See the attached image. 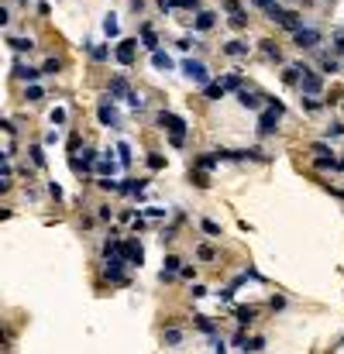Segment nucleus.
<instances>
[{"label": "nucleus", "instance_id": "obj_5", "mask_svg": "<svg viewBox=\"0 0 344 354\" xmlns=\"http://www.w3.org/2000/svg\"><path fill=\"white\" fill-rule=\"evenodd\" d=\"M320 86H323L320 72H313V69L303 66V76H299V90L307 93V96H317V93H320Z\"/></svg>", "mask_w": 344, "mask_h": 354}, {"label": "nucleus", "instance_id": "obj_3", "mask_svg": "<svg viewBox=\"0 0 344 354\" xmlns=\"http://www.w3.org/2000/svg\"><path fill=\"white\" fill-rule=\"evenodd\" d=\"M124 265H127V258L121 251L107 254V262H103V275H107L110 282H124Z\"/></svg>", "mask_w": 344, "mask_h": 354}, {"label": "nucleus", "instance_id": "obj_33", "mask_svg": "<svg viewBox=\"0 0 344 354\" xmlns=\"http://www.w3.org/2000/svg\"><path fill=\"white\" fill-rule=\"evenodd\" d=\"M327 137H344V124H337V121H334V124L327 127Z\"/></svg>", "mask_w": 344, "mask_h": 354}, {"label": "nucleus", "instance_id": "obj_7", "mask_svg": "<svg viewBox=\"0 0 344 354\" xmlns=\"http://www.w3.org/2000/svg\"><path fill=\"white\" fill-rule=\"evenodd\" d=\"M135 45H138V42H131V38L117 42V48H114V58L121 62V66H131V62H135Z\"/></svg>", "mask_w": 344, "mask_h": 354}, {"label": "nucleus", "instance_id": "obj_31", "mask_svg": "<svg viewBox=\"0 0 344 354\" xmlns=\"http://www.w3.org/2000/svg\"><path fill=\"white\" fill-rule=\"evenodd\" d=\"M103 31L110 34V38H114V34H117V17H114V14H110V17L103 21Z\"/></svg>", "mask_w": 344, "mask_h": 354}, {"label": "nucleus", "instance_id": "obj_29", "mask_svg": "<svg viewBox=\"0 0 344 354\" xmlns=\"http://www.w3.org/2000/svg\"><path fill=\"white\" fill-rule=\"evenodd\" d=\"M31 162H34V165H45V151H42V145H34V148H31Z\"/></svg>", "mask_w": 344, "mask_h": 354}, {"label": "nucleus", "instance_id": "obj_14", "mask_svg": "<svg viewBox=\"0 0 344 354\" xmlns=\"http://www.w3.org/2000/svg\"><path fill=\"white\" fill-rule=\"evenodd\" d=\"M151 66H155V69H165V72H169V69H172V58L165 55V52H159V48H155V52H151Z\"/></svg>", "mask_w": 344, "mask_h": 354}, {"label": "nucleus", "instance_id": "obj_38", "mask_svg": "<svg viewBox=\"0 0 344 354\" xmlns=\"http://www.w3.org/2000/svg\"><path fill=\"white\" fill-rule=\"evenodd\" d=\"M42 72H45V76H48V72H59V58H48L45 66H42Z\"/></svg>", "mask_w": 344, "mask_h": 354}, {"label": "nucleus", "instance_id": "obj_32", "mask_svg": "<svg viewBox=\"0 0 344 354\" xmlns=\"http://www.w3.org/2000/svg\"><path fill=\"white\" fill-rule=\"evenodd\" d=\"M117 151H121V162H131V145H127V141H121V145H117Z\"/></svg>", "mask_w": 344, "mask_h": 354}, {"label": "nucleus", "instance_id": "obj_35", "mask_svg": "<svg viewBox=\"0 0 344 354\" xmlns=\"http://www.w3.org/2000/svg\"><path fill=\"white\" fill-rule=\"evenodd\" d=\"M52 124H66V110H62V107L52 110Z\"/></svg>", "mask_w": 344, "mask_h": 354}, {"label": "nucleus", "instance_id": "obj_19", "mask_svg": "<svg viewBox=\"0 0 344 354\" xmlns=\"http://www.w3.org/2000/svg\"><path fill=\"white\" fill-rule=\"evenodd\" d=\"M262 55L269 58V62H282V55H279V48H275V42H262Z\"/></svg>", "mask_w": 344, "mask_h": 354}, {"label": "nucleus", "instance_id": "obj_40", "mask_svg": "<svg viewBox=\"0 0 344 354\" xmlns=\"http://www.w3.org/2000/svg\"><path fill=\"white\" fill-rule=\"evenodd\" d=\"M313 155H331V148H327L323 141H313Z\"/></svg>", "mask_w": 344, "mask_h": 354}, {"label": "nucleus", "instance_id": "obj_11", "mask_svg": "<svg viewBox=\"0 0 344 354\" xmlns=\"http://www.w3.org/2000/svg\"><path fill=\"white\" fill-rule=\"evenodd\" d=\"M121 254L127 258V265H141V262H145V251H141V244H121Z\"/></svg>", "mask_w": 344, "mask_h": 354}, {"label": "nucleus", "instance_id": "obj_43", "mask_svg": "<svg viewBox=\"0 0 344 354\" xmlns=\"http://www.w3.org/2000/svg\"><path fill=\"white\" fill-rule=\"evenodd\" d=\"M203 230H206V234H220V227L214 224V220H203Z\"/></svg>", "mask_w": 344, "mask_h": 354}, {"label": "nucleus", "instance_id": "obj_45", "mask_svg": "<svg viewBox=\"0 0 344 354\" xmlns=\"http://www.w3.org/2000/svg\"><path fill=\"white\" fill-rule=\"evenodd\" d=\"M323 72H337V62H334V58H323Z\"/></svg>", "mask_w": 344, "mask_h": 354}, {"label": "nucleus", "instance_id": "obj_15", "mask_svg": "<svg viewBox=\"0 0 344 354\" xmlns=\"http://www.w3.org/2000/svg\"><path fill=\"white\" fill-rule=\"evenodd\" d=\"M110 96H124V100H131L135 93L127 90V83H124V80H114V83H110Z\"/></svg>", "mask_w": 344, "mask_h": 354}, {"label": "nucleus", "instance_id": "obj_27", "mask_svg": "<svg viewBox=\"0 0 344 354\" xmlns=\"http://www.w3.org/2000/svg\"><path fill=\"white\" fill-rule=\"evenodd\" d=\"M172 7H186V11H196L200 7V0H169Z\"/></svg>", "mask_w": 344, "mask_h": 354}, {"label": "nucleus", "instance_id": "obj_34", "mask_svg": "<svg viewBox=\"0 0 344 354\" xmlns=\"http://www.w3.org/2000/svg\"><path fill=\"white\" fill-rule=\"evenodd\" d=\"M196 327H200L203 333H214V323L206 320V317H196Z\"/></svg>", "mask_w": 344, "mask_h": 354}, {"label": "nucleus", "instance_id": "obj_49", "mask_svg": "<svg viewBox=\"0 0 344 354\" xmlns=\"http://www.w3.org/2000/svg\"><path fill=\"white\" fill-rule=\"evenodd\" d=\"M255 4H258V7H265V11H269V7H272L275 0H255Z\"/></svg>", "mask_w": 344, "mask_h": 354}, {"label": "nucleus", "instance_id": "obj_4", "mask_svg": "<svg viewBox=\"0 0 344 354\" xmlns=\"http://www.w3.org/2000/svg\"><path fill=\"white\" fill-rule=\"evenodd\" d=\"M183 72H186V80H193L196 86H206V83H210V69H206L203 62H193V58H186V62H183Z\"/></svg>", "mask_w": 344, "mask_h": 354}, {"label": "nucleus", "instance_id": "obj_28", "mask_svg": "<svg viewBox=\"0 0 344 354\" xmlns=\"http://www.w3.org/2000/svg\"><path fill=\"white\" fill-rule=\"evenodd\" d=\"M127 107H131V110H145V96H141V93H135V96L127 100Z\"/></svg>", "mask_w": 344, "mask_h": 354}, {"label": "nucleus", "instance_id": "obj_41", "mask_svg": "<svg viewBox=\"0 0 344 354\" xmlns=\"http://www.w3.org/2000/svg\"><path fill=\"white\" fill-rule=\"evenodd\" d=\"M224 86H227V90H238V86H241V76H227V80H224Z\"/></svg>", "mask_w": 344, "mask_h": 354}, {"label": "nucleus", "instance_id": "obj_21", "mask_svg": "<svg viewBox=\"0 0 344 354\" xmlns=\"http://www.w3.org/2000/svg\"><path fill=\"white\" fill-rule=\"evenodd\" d=\"M141 42L148 52H155V31H151V24H141Z\"/></svg>", "mask_w": 344, "mask_h": 354}, {"label": "nucleus", "instance_id": "obj_1", "mask_svg": "<svg viewBox=\"0 0 344 354\" xmlns=\"http://www.w3.org/2000/svg\"><path fill=\"white\" fill-rule=\"evenodd\" d=\"M159 124L172 134V145H183V137H186V121H183L179 114H172V110H159Z\"/></svg>", "mask_w": 344, "mask_h": 354}, {"label": "nucleus", "instance_id": "obj_48", "mask_svg": "<svg viewBox=\"0 0 344 354\" xmlns=\"http://www.w3.org/2000/svg\"><path fill=\"white\" fill-rule=\"evenodd\" d=\"M334 48H337V52H344V34H337V42H334Z\"/></svg>", "mask_w": 344, "mask_h": 354}, {"label": "nucleus", "instance_id": "obj_39", "mask_svg": "<svg viewBox=\"0 0 344 354\" xmlns=\"http://www.w3.org/2000/svg\"><path fill=\"white\" fill-rule=\"evenodd\" d=\"M28 100H42V86H34V83H31V86H28Z\"/></svg>", "mask_w": 344, "mask_h": 354}, {"label": "nucleus", "instance_id": "obj_50", "mask_svg": "<svg viewBox=\"0 0 344 354\" xmlns=\"http://www.w3.org/2000/svg\"><path fill=\"white\" fill-rule=\"evenodd\" d=\"M337 169H344V159H337Z\"/></svg>", "mask_w": 344, "mask_h": 354}, {"label": "nucleus", "instance_id": "obj_47", "mask_svg": "<svg viewBox=\"0 0 344 354\" xmlns=\"http://www.w3.org/2000/svg\"><path fill=\"white\" fill-rule=\"evenodd\" d=\"M200 258H203V262H210V258H214V248H206V244H203V248H200Z\"/></svg>", "mask_w": 344, "mask_h": 354}, {"label": "nucleus", "instance_id": "obj_42", "mask_svg": "<svg viewBox=\"0 0 344 354\" xmlns=\"http://www.w3.org/2000/svg\"><path fill=\"white\" fill-rule=\"evenodd\" d=\"M148 165H151V169H162V165H165V159H162V155H148Z\"/></svg>", "mask_w": 344, "mask_h": 354}, {"label": "nucleus", "instance_id": "obj_24", "mask_svg": "<svg viewBox=\"0 0 344 354\" xmlns=\"http://www.w3.org/2000/svg\"><path fill=\"white\" fill-rule=\"evenodd\" d=\"M86 48H90V55L97 58V62H103V58H110V52H107L103 45H86Z\"/></svg>", "mask_w": 344, "mask_h": 354}, {"label": "nucleus", "instance_id": "obj_8", "mask_svg": "<svg viewBox=\"0 0 344 354\" xmlns=\"http://www.w3.org/2000/svg\"><path fill=\"white\" fill-rule=\"evenodd\" d=\"M97 117H100V124H103V127H121V117H117V110L110 107V103H100Z\"/></svg>", "mask_w": 344, "mask_h": 354}, {"label": "nucleus", "instance_id": "obj_20", "mask_svg": "<svg viewBox=\"0 0 344 354\" xmlns=\"http://www.w3.org/2000/svg\"><path fill=\"white\" fill-rule=\"evenodd\" d=\"M217 162H220L217 151H206V155H200V159H196V165H200V169H214Z\"/></svg>", "mask_w": 344, "mask_h": 354}, {"label": "nucleus", "instance_id": "obj_17", "mask_svg": "<svg viewBox=\"0 0 344 354\" xmlns=\"http://www.w3.org/2000/svg\"><path fill=\"white\" fill-rule=\"evenodd\" d=\"M7 45H11L14 52H31L34 42H31V38H7Z\"/></svg>", "mask_w": 344, "mask_h": 354}, {"label": "nucleus", "instance_id": "obj_44", "mask_svg": "<svg viewBox=\"0 0 344 354\" xmlns=\"http://www.w3.org/2000/svg\"><path fill=\"white\" fill-rule=\"evenodd\" d=\"M48 193L55 196V200H62V186H59V183H48Z\"/></svg>", "mask_w": 344, "mask_h": 354}, {"label": "nucleus", "instance_id": "obj_18", "mask_svg": "<svg viewBox=\"0 0 344 354\" xmlns=\"http://www.w3.org/2000/svg\"><path fill=\"white\" fill-rule=\"evenodd\" d=\"M224 52H227V55H234V58H241V55H248V45H244V42H227V45H224Z\"/></svg>", "mask_w": 344, "mask_h": 354}, {"label": "nucleus", "instance_id": "obj_6", "mask_svg": "<svg viewBox=\"0 0 344 354\" xmlns=\"http://www.w3.org/2000/svg\"><path fill=\"white\" fill-rule=\"evenodd\" d=\"M293 38H296L299 48H317L320 45V31H313V28H299V31H293Z\"/></svg>", "mask_w": 344, "mask_h": 354}, {"label": "nucleus", "instance_id": "obj_12", "mask_svg": "<svg viewBox=\"0 0 344 354\" xmlns=\"http://www.w3.org/2000/svg\"><path fill=\"white\" fill-rule=\"evenodd\" d=\"M279 24H282L286 31H299V28H303V17H299L296 11H286V14H282V21H279Z\"/></svg>", "mask_w": 344, "mask_h": 354}, {"label": "nucleus", "instance_id": "obj_36", "mask_svg": "<svg viewBox=\"0 0 344 354\" xmlns=\"http://www.w3.org/2000/svg\"><path fill=\"white\" fill-rule=\"evenodd\" d=\"M244 351H265V341H262V337H255V341H248Z\"/></svg>", "mask_w": 344, "mask_h": 354}, {"label": "nucleus", "instance_id": "obj_22", "mask_svg": "<svg viewBox=\"0 0 344 354\" xmlns=\"http://www.w3.org/2000/svg\"><path fill=\"white\" fill-rule=\"evenodd\" d=\"M196 28H200V31L214 28V14H210V11H200V14H196Z\"/></svg>", "mask_w": 344, "mask_h": 354}, {"label": "nucleus", "instance_id": "obj_16", "mask_svg": "<svg viewBox=\"0 0 344 354\" xmlns=\"http://www.w3.org/2000/svg\"><path fill=\"white\" fill-rule=\"evenodd\" d=\"M203 90H206V96H210V100H220V96L227 93V86H224V80H220V83H206Z\"/></svg>", "mask_w": 344, "mask_h": 354}, {"label": "nucleus", "instance_id": "obj_2", "mask_svg": "<svg viewBox=\"0 0 344 354\" xmlns=\"http://www.w3.org/2000/svg\"><path fill=\"white\" fill-rule=\"evenodd\" d=\"M279 117H282V103H269V110H262V117H258V134L269 137L275 134V127H279Z\"/></svg>", "mask_w": 344, "mask_h": 354}, {"label": "nucleus", "instance_id": "obj_37", "mask_svg": "<svg viewBox=\"0 0 344 354\" xmlns=\"http://www.w3.org/2000/svg\"><path fill=\"white\" fill-rule=\"evenodd\" d=\"M183 341V333L179 330H165V344H179Z\"/></svg>", "mask_w": 344, "mask_h": 354}, {"label": "nucleus", "instance_id": "obj_30", "mask_svg": "<svg viewBox=\"0 0 344 354\" xmlns=\"http://www.w3.org/2000/svg\"><path fill=\"white\" fill-rule=\"evenodd\" d=\"M238 320H241V323H252V320H255V309H252V306H248V309L241 306V309H238Z\"/></svg>", "mask_w": 344, "mask_h": 354}, {"label": "nucleus", "instance_id": "obj_26", "mask_svg": "<svg viewBox=\"0 0 344 354\" xmlns=\"http://www.w3.org/2000/svg\"><path fill=\"white\" fill-rule=\"evenodd\" d=\"M97 169H100L103 175H114V169H117V165H114V159H103V162H97Z\"/></svg>", "mask_w": 344, "mask_h": 354}, {"label": "nucleus", "instance_id": "obj_10", "mask_svg": "<svg viewBox=\"0 0 344 354\" xmlns=\"http://www.w3.org/2000/svg\"><path fill=\"white\" fill-rule=\"evenodd\" d=\"M238 103L244 107V110H258V107H262V96L252 93V90H238Z\"/></svg>", "mask_w": 344, "mask_h": 354}, {"label": "nucleus", "instance_id": "obj_13", "mask_svg": "<svg viewBox=\"0 0 344 354\" xmlns=\"http://www.w3.org/2000/svg\"><path fill=\"white\" fill-rule=\"evenodd\" d=\"M179 258H176V254H169V258H165V268H162V279H172V275L176 272H183V268H179Z\"/></svg>", "mask_w": 344, "mask_h": 354}, {"label": "nucleus", "instance_id": "obj_25", "mask_svg": "<svg viewBox=\"0 0 344 354\" xmlns=\"http://www.w3.org/2000/svg\"><path fill=\"white\" fill-rule=\"evenodd\" d=\"M231 24H234V28H244V24H248V17H244V11H231Z\"/></svg>", "mask_w": 344, "mask_h": 354}, {"label": "nucleus", "instance_id": "obj_23", "mask_svg": "<svg viewBox=\"0 0 344 354\" xmlns=\"http://www.w3.org/2000/svg\"><path fill=\"white\" fill-rule=\"evenodd\" d=\"M141 186L145 183H138V179H124V183H121V193H141Z\"/></svg>", "mask_w": 344, "mask_h": 354}, {"label": "nucleus", "instance_id": "obj_9", "mask_svg": "<svg viewBox=\"0 0 344 354\" xmlns=\"http://www.w3.org/2000/svg\"><path fill=\"white\" fill-rule=\"evenodd\" d=\"M14 76H17V80H24V83H34L38 76H45V72H42V69H34V66H24V62H17V66H14Z\"/></svg>", "mask_w": 344, "mask_h": 354}, {"label": "nucleus", "instance_id": "obj_46", "mask_svg": "<svg viewBox=\"0 0 344 354\" xmlns=\"http://www.w3.org/2000/svg\"><path fill=\"white\" fill-rule=\"evenodd\" d=\"M303 107H307V110H320V100H313V96H310V100H303Z\"/></svg>", "mask_w": 344, "mask_h": 354}]
</instances>
